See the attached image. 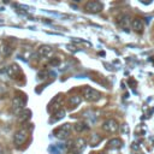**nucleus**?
I'll return each mask as SVG.
<instances>
[{
  "instance_id": "f257e3e1",
  "label": "nucleus",
  "mask_w": 154,
  "mask_h": 154,
  "mask_svg": "<svg viewBox=\"0 0 154 154\" xmlns=\"http://www.w3.org/2000/svg\"><path fill=\"white\" fill-rule=\"evenodd\" d=\"M83 94H84L85 100L87 101H90V102H95V101H97L101 97L100 91H97L96 89H94L91 87H85L83 89Z\"/></svg>"
},
{
  "instance_id": "f03ea898",
  "label": "nucleus",
  "mask_w": 154,
  "mask_h": 154,
  "mask_svg": "<svg viewBox=\"0 0 154 154\" xmlns=\"http://www.w3.org/2000/svg\"><path fill=\"white\" fill-rule=\"evenodd\" d=\"M71 128H72V125L69 124V123H67V124H63L61 126H59V128L54 131L55 137H58V138H60V140H66V138L69 137V135H70Z\"/></svg>"
},
{
  "instance_id": "7ed1b4c3",
  "label": "nucleus",
  "mask_w": 154,
  "mask_h": 154,
  "mask_svg": "<svg viewBox=\"0 0 154 154\" xmlns=\"http://www.w3.org/2000/svg\"><path fill=\"white\" fill-rule=\"evenodd\" d=\"M102 129L106 131V132H111V134H114L119 130V125H118V122L114 120V119H107L103 122L102 124Z\"/></svg>"
},
{
  "instance_id": "20e7f679",
  "label": "nucleus",
  "mask_w": 154,
  "mask_h": 154,
  "mask_svg": "<svg viewBox=\"0 0 154 154\" xmlns=\"http://www.w3.org/2000/svg\"><path fill=\"white\" fill-rule=\"evenodd\" d=\"M102 7H103V5L100 1H88L85 4V11H88L90 13L100 12L102 10Z\"/></svg>"
},
{
  "instance_id": "39448f33",
  "label": "nucleus",
  "mask_w": 154,
  "mask_h": 154,
  "mask_svg": "<svg viewBox=\"0 0 154 154\" xmlns=\"http://www.w3.org/2000/svg\"><path fill=\"white\" fill-rule=\"evenodd\" d=\"M26 136H28V134L24 129H20L18 131H16L14 135H13V143L17 144V146H20L26 140Z\"/></svg>"
},
{
  "instance_id": "423d86ee",
  "label": "nucleus",
  "mask_w": 154,
  "mask_h": 154,
  "mask_svg": "<svg viewBox=\"0 0 154 154\" xmlns=\"http://www.w3.org/2000/svg\"><path fill=\"white\" fill-rule=\"evenodd\" d=\"M131 28L134 29V31L141 34L143 31V29H144V23H143V20L141 18H135L131 22Z\"/></svg>"
},
{
  "instance_id": "0eeeda50",
  "label": "nucleus",
  "mask_w": 154,
  "mask_h": 154,
  "mask_svg": "<svg viewBox=\"0 0 154 154\" xmlns=\"http://www.w3.org/2000/svg\"><path fill=\"white\" fill-rule=\"evenodd\" d=\"M37 53H38V55L40 57H42V58H48V57H51L52 54H53V48L51 47V46H41L40 48H38V51H37Z\"/></svg>"
},
{
  "instance_id": "6e6552de",
  "label": "nucleus",
  "mask_w": 154,
  "mask_h": 154,
  "mask_svg": "<svg viewBox=\"0 0 154 154\" xmlns=\"http://www.w3.org/2000/svg\"><path fill=\"white\" fill-rule=\"evenodd\" d=\"M5 72H6V75H7L8 77L13 78V77L17 76V73H19V67H18V65L12 64V65H10V66H7V67L5 69Z\"/></svg>"
},
{
  "instance_id": "1a4fd4ad",
  "label": "nucleus",
  "mask_w": 154,
  "mask_h": 154,
  "mask_svg": "<svg viewBox=\"0 0 154 154\" xmlns=\"http://www.w3.org/2000/svg\"><path fill=\"white\" fill-rule=\"evenodd\" d=\"M117 23L122 26V28H126L130 23V16L129 14H120L118 18H117Z\"/></svg>"
},
{
  "instance_id": "9d476101",
  "label": "nucleus",
  "mask_w": 154,
  "mask_h": 154,
  "mask_svg": "<svg viewBox=\"0 0 154 154\" xmlns=\"http://www.w3.org/2000/svg\"><path fill=\"white\" fill-rule=\"evenodd\" d=\"M12 106H13V109L18 113L20 109H23V107H24V101H23L20 97H14V99H13V102H12Z\"/></svg>"
},
{
  "instance_id": "9b49d317",
  "label": "nucleus",
  "mask_w": 154,
  "mask_h": 154,
  "mask_svg": "<svg viewBox=\"0 0 154 154\" xmlns=\"http://www.w3.org/2000/svg\"><path fill=\"white\" fill-rule=\"evenodd\" d=\"M69 103H70V106H72V107H75V106H77V105H79L81 103V96H78V95H72V96H70L69 97Z\"/></svg>"
},
{
  "instance_id": "f8f14e48",
  "label": "nucleus",
  "mask_w": 154,
  "mask_h": 154,
  "mask_svg": "<svg viewBox=\"0 0 154 154\" xmlns=\"http://www.w3.org/2000/svg\"><path fill=\"white\" fill-rule=\"evenodd\" d=\"M73 148L78 152H81L84 148V140L83 138H78L77 141H73Z\"/></svg>"
},
{
  "instance_id": "ddd939ff",
  "label": "nucleus",
  "mask_w": 154,
  "mask_h": 154,
  "mask_svg": "<svg viewBox=\"0 0 154 154\" xmlns=\"http://www.w3.org/2000/svg\"><path fill=\"white\" fill-rule=\"evenodd\" d=\"M122 144H123V142H122V140H119V138H113V140H111V141L108 142V146H109L111 148H120Z\"/></svg>"
},
{
  "instance_id": "4468645a",
  "label": "nucleus",
  "mask_w": 154,
  "mask_h": 154,
  "mask_svg": "<svg viewBox=\"0 0 154 154\" xmlns=\"http://www.w3.org/2000/svg\"><path fill=\"white\" fill-rule=\"evenodd\" d=\"M54 116H55V117L52 119V122H55V120H59V119L64 118V117H65V111H64V109H59V112H57Z\"/></svg>"
},
{
  "instance_id": "2eb2a0df",
  "label": "nucleus",
  "mask_w": 154,
  "mask_h": 154,
  "mask_svg": "<svg viewBox=\"0 0 154 154\" xmlns=\"http://www.w3.org/2000/svg\"><path fill=\"white\" fill-rule=\"evenodd\" d=\"M85 129H88V126H87L84 123L76 124V126H75V130H76V131H78V132H81V131H83V130H85Z\"/></svg>"
},
{
  "instance_id": "dca6fc26",
  "label": "nucleus",
  "mask_w": 154,
  "mask_h": 154,
  "mask_svg": "<svg viewBox=\"0 0 154 154\" xmlns=\"http://www.w3.org/2000/svg\"><path fill=\"white\" fill-rule=\"evenodd\" d=\"M2 52H4V54H5V55H10V54H11V52H12V48H11V46H5Z\"/></svg>"
},
{
  "instance_id": "f3484780",
  "label": "nucleus",
  "mask_w": 154,
  "mask_h": 154,
  "mask_svg": "<svg viewBox=\"0 0 154 154\" xmlns=\"http://www.w3.org/2000/svg\"><path fill=\"white\" fill-rule=\"evenodd\" d=\"M49 63H51V65H58V64H59V59H58V58H57V59H52Z\"/></svg>"
},
{
  "instance_id": "a211bd4d",
  "label": "nucleus",
  "mask_w": 154,
  "mask_h": 154,
  "mask_svg": "<svg viewBox=\"0 0 154 154\" xmlns=\"http://www.w3.org/2000/svg\"><path fill=\"white\" fill-rule=\"evenodd\" d=\"M0 154H2V149H1V147H0Z\"/></svg>"
}]
</instances>
